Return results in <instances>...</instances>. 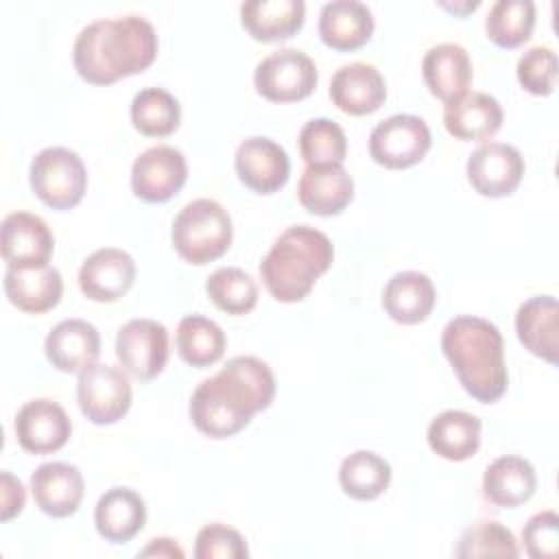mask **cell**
Instances as JSON below:
<instances>
[{
    "label": "cell",
    "instance_id": "cell-1",
    "mask_svg": "<svg viewBox=\"0 0 559 559\" xmlns=\"http://www.w3.org/2000/svg\"><path fill=\"white\" fill-rule=\"evenodd\" d=\"M275 395V376L255 356H234L212 378H205L190 397V419L203 435L225 439L240 432L255 413L269 408Z\"/></svg>",
    "mask_w": 559,
    "mask_h": 559
},
{
    "label": "cell",
    "instance_id": "cell-2",
    "mask_svg": "<svg viewBox=\"0 0 559 559\" xmlns=\"http://www.w3.org/2000/svg\"><path fill=\"white\" fill-rule=\"evenodd\" d=\"M157 57V33L140 15L96 20L74 39L72 59L79 76L109 85L146 70Z\"/></svg>",
    "mask_w": 559,
    "mask_h": 559
},
{
    "label": "cell",
    "instance_id": "cell-3",
    "mask_svg": "<svg viewBox=\"0 0 559 559\" xmlns=\"http://www.w3.org/2000/svg\"><path fill=\"white\" fill-rule=\"evenodd\" d=\"M441 349L463 389L478 402L500 400L509 384L500 330L480 317L461 314L441 332Z\"/></svg>",
    "mask_w": 559,
    "mask_h": 559
},
{
    "label": "cell",
    "instance_id": "cell-4",
    "mask_svg": "<svg viewBox=\"0 0 559 559\" xmlns=\"http://www.w3.org/2000/svg\"><path fill=\"white\" fill-rule=\"evenodd\" d=\"M332 240L308 225H293L277 236L260 262L266 290L282 304L301 301L332 266Z\"/></svg>",
    "mask_w": 559,
    "mask_h": 559
},
{
    "label": "cell",
    "instance_id": "cell-5",
    "mask_svg": "<svg viewBox=\"0 0 559 559\" xmlns=\"http://www.w3.org/2000/svg\"><path fill=\"white\" fill-rule=\"evenodd\" d=\"M173 247L190 264H207L231 245L229 212L214 199L186 203L173 221Z\"/></svg>",
    "mask_w": 559,
    "mask_h": 559
},
{
    "label": "cell",
    "instance_id": "cell-6",
    "mask_svg": "<svg viewBox=\"0 0 559 559\" xmlns=\"http://www.w3.org/2000/svg\"><path fill=\"white\" fill-rule=\"evenodd\" d=\"M31 190L52 210L74 207L87 186L83 159L66 146H48L39 151L28 168Z\"/></svg>",
    "mask_w": 559,
    "mask_h": 559
},
{
    "label": "cell",
    "instance_id": "cell-7",
    "mask_svg": "<svg viewBox=\"0 0 559 559\" xmlns=\"http://www.w3.org/2000/svg\"><path fill=\"white\" fill-rule=\"evenodd\" d=\"M319 72L314 61L297 48H280L266 55L253 72L260 96L273 103H295L312 94Z\"/></svg>",
    "mask_w": 559,
    "mask_h": 559
},
{
    "label": "cell",
    "instance_id": "cell-8",
    "mask_svg": "<svg viewBox=\"0 0 559 559\" xmlns=\"http://www.w3.org/2000/svg\"><path fill=\"white\" fill-rule=\"evenodd\" d=\"M430 144L432 138L424 118L395 114L373 127L369 135V155L376 164L400 170L421 162Z\"/></svg>",
    "mask_w": 559,
    "mask_h": 559
},
{
    "label": "cell",
    "instance_id": "cell-9",
    "mask_svg": "<svg viewBox=\"0 0 559 559\" xmlns=\"http://www.w3.org/2000/svg\"><path fill=\"white\" fill-rule=\"evenodd\" d=\"M76 402L81 413L96 426L116 424L131 406L127 373L114 365H90L79 371Z\"/></svg>",
    "mask_w": 559,
    "mask_h": 559
},
{
    "label": "cell",
    "instance_id": "cell-10",
    "mask_svg": "<svg viewBox=\"0 0 559 559\" xmlns=\"http://www.w3.org/2000/svg\"><path fill=\"white\" fill-rule=\"evenodd\" d=\"M120 365L138 380H153L168 362V330L153 319H131L116 336Z\"/></svg>",
    "mask_w": 559,
    "mask_h": 559
},
{
    "label": "cell",
    "instance_id": "cell-11",
    "mask_svg": "<svg viewBox=\"0 0 559 559\" xmlns=\"http://www.w3.org/2000/svg\"><path fill=\"white\" fill-rule=\"evenodd\" d=\"M188 179V164L179 148L157 144L140 153L131 168L133 194L146 203H164L175 197Z\"/></svg>",
    "mask_w": 559,
    "mask_h": 559
},
{
    "label": "cell",
    "instance_id": "cell-12",
    "mask_svg": "<svg viewBox=\"0 0 559 559\" xmlns=\"http://www.w3.org/2000/svg\"><path fill=\"white\" fill-rule=\"evenodd\" d=\"M467 179L483 197L511 194L524 175V157L520 151L504 142H487L467 157Z\"/></svg>",
    "mask_w": 559,
    "mask_h": 559
},
{
    "label": "cell",
    "instance_id": "cell-13",
    "mask_svg": "<svg viewBox=\"0 0 559 559\" xmlns=\"http://www.w3.org/2000/svg\"><path fill=\"white\" fill-rule=\"evenodd\" d=\"M17 443L31 454H50L63 448L72 435V421L61 404L39 397L26 402L15 415Z\"/></svg>",
    "mask_w": 559,
    "mask_h": 559
},
{
    "label": "cell",
    "instance_id": "cell-14",
    "mask_svg": "<svg viewBox=\"0 0 559 559\" xmlns=\"http://www.w3.org/2000/svg\"><path fill=\"white\" fill-rule=\"evenodd\" d=\"M234 166L240 181L258 194L277 192L290 175V159L286 151L262 135L247 138L238 144Z\"/></svg>",
    "mask_w": 559,
    "mask_h": 559
},
{
    "label": "cell",
    "instance_id": "cell-15",
    "mask_svg": "<svg viewBox=\"0 0 559 559\" xmlns=\"http://www.w3.org/2000/svg\"><path fill=\"white\" fill-rule=\"evenodd\" d=\"M55 249V238L44 218L31 212H11L2 221L0 251L7 266H44Z\"/></svg>",
    "mask_w": 559,
    "mask_h": 559
},
{
    "label": "cell",
    "instance_id": "cell-16",
    "mask_svg": "<svg viewBox=\"0 0 559 559\" xmlns=\"http://www.w3.org/2000/svg\"><path fill=\"white\" fill-rule=\"evenodd\" d=\"M135 280L133 258L116 247H105L85 258L79 269V288L92 301L120 299Z\"/></svg>",
    "mask_w": 559,
    "mask_h": 559
},
{
    "label": "cell",
    "instance_id": "cell-17",
    "mask_svg": "<svg viewBox=\"0 0 559 559\" xmlns=\"http://www.w3.org/2000/svg\"><path fill=\"white\" fill-rule=\"evenodd\" d=\"M330 98L349 116H367L384 103L386 83L371 63H345L330 81Z\"/></svg>",
    "mask_w": 559,
    "mask_h": 559
},
{
    "label": "cell",
    "instance_id": "cell-18",
    "mask_svg": "<svg viewBox=\"0 0 559 559\" xmlns=\"http://www.w3.org/2000/svg\"><path fill=\"white\" fill-rule=\"evenodd\" d=\"M44 352L55 369L63 373L83 371L94 365L100 354V334L83 319H66L48 332Z\"/></svg>",
    "mask_w": 559,
    "mask_h": 559
},
{
    "label": "cell",
    "instance_id": "cell-19",
    "mask_svg": "<svg viewBox=\"0 0 559 559\" xmlns=\"http://www.w3.org/2000/svg\"><path fill=\"white\" fill-rule=\"evenodd\" d=\"M297 199L310 214H341L354 199V179L343 164L308 166L299 177Z\"/></svg>",
    "mask_w": 559,
    "mask_h": 559
},
{
    "label": "cell",
    "instance_id": "cell-20",
    "mask_svg": "<svg viewBox=\"0 0 559 559\" xmlns=\"http://www.w3.org/2000/svg\"><path fill=\"white\" fill-rule=\"evenodd\" d=\"M31 493L46 515L68 518L83 500V476L70 463H44L31 474Z\"/></svg>",
    "mask_w": 559,
    "mask_h": 559
},
{
    "label": "cell",
    "instance_id": "cell-21",
    "mask_svg": "<svg viewBox=\"0 0 559 559\" xmlns=\"http://www.w3.org/2000/svg\"><path fill=\"white\" fill-rule=\"evenodd\" d=\"M4 293L9 301L31 314L55 308L63 293L61 273L50 266H7Z\"/></svg>",
    "mask_w": 559,
    "mask_h": 559
},
{
    "label": "cell",
    "instance_id": "cell-22",
    "mask_svg": "<svg viewBox=\"0 0 559 559\" xmlns=\"http://www.w3.org/2000/svg\"><path fill=\"white\" fill-rule=\"evenodd\" d=\"M443 124L456 140L480 142L502 127V107L485 92H465L463 96L445 103Z\"/></svg>",
    "mask_w": 559,
    "mask_h": 559
},
{
    "label": "cell",
    "instance_id": "cell-23",
    "mask_svg": "<svg viewBox=\"0 0 559 559\" xmlns=\"http://www.w3.org/2000/svg\"><path fill=\"white\" fill-rule=\"evenodd\" d=\"M520 343L535 356L557 362L559 356V306L552 295H537L515 312Z\"/></svg>",
    "mask_w": 559,
    "mask_h": 559
},
{
    "label": "cell",
    "instance_id": "cell-24",
    "mask_svg": "<svg viewBox=\"0 0 559 559\" xmlns=\"http://www.w3.org/2000/svg\"><path fill=\"white\" fill-rule=\"evenodd\" d=\"M373 15L365 2L334 0L321 7L319 35L334 50H356L371 39Z\"/></svg>",
    "mask_w": 559,
    "mask_h": 559
},
{
    "label": "cell",
    "instance_id": "cell-25",
    "mask_svg": "<svg viewBox=\"0 0 559 559\" xmlns=\"http://www.w3.org/2000/svg\"><path fill=\"white\" fill-rule=\"evenodd\" d=\"M421 74L430 94L450 103L467 92L472 83V61L463 46L443 41L424 55Z\"/></svg>",
    "mask_w": 559,
    "mask_h": 559
},
{
    "label": "cell",
    "instance_id": "cell-26",
    "mask_svg": "<svg viewBox=\"0 0 559 559\" xmlns=\"http://www.w3.org/2000/svg\"><path fill=\"white\" fill-rule=\"evenodd\" d=\"M146 522V507L140 493L129 487H114L105 491L94 509V524L100 537L111 544L133 539Z\"/></svg>",
    "mask_w": 559,
    "mask_h": 559
},
{
    "label": "cell",
    "instance_id": "cell-27",
    "mask_svg": "<svg viewBox=\"0 0 559 559\" xmlns=\"http://www.w3.org/2000/svg\"><path fill=\"white\" fill-rule=\"evenodd\" d=\"M435 286L426 273L400 271L382 290V308L386 314L404 325L424 321L435 308Z\"/></svg>",
    "mask_w": 559,
    "mask_h": 559
},
{
    "label": "cell",
    "instance_id": "cell-28",
    "mask_svg": "<svg viewBox=\"0 0 559 559\" xmlns=\"http://www.w3.org/2000/svg\"><path fill=\"white\" fill-rule=\"evenodd\" d=\"M306 17L301 0H249L240 4V22L258 41L293 37Z\"/></svg>",
    "mask_w": 559,
    "mask_h": 559
},
{
    "label": "cell",
    "instance_id": "cell-29",
    "mask_svg": "<svg viewBox=\"0 0 559 559\" xmlns=\"http://www.w3.org/2000/svg\"><path fill=\"white\" fill-rule=\"evenodd\" d=\"M537 476L533 465L522 456H500L487 465L483 476V493L496 507L515 509L535 493Z\"/></svg>",
    "mask_w": 559,
    "mask_h": 559
},
{
    "label": "cell",
    "instance_id": "cell-30",
    "mask_svg": "<svg viewBox=\"0 0 559 559\" xmlns=\"http://www.w3.org/2000/svg\"><path fill=\"white\" fill-rule=\"evenodd\" d=\"M483 421L467 411H443L428 426V445L448 461H465L480 445Z\"/></svg>",
    "mask_w": 559,
    "mask_h": 559
},
{
    "label": "cell",
    "instance_id": "cell-31",
    "mask_svg": "<svg viewBox=\"0 0 559 559\" xmlns=\"http://www.w3.org/2000/svg\"><path fill=\"white\" fill-rule=\"evenodd\" d=\"M225 332L201 314H188L177 325V352L192 367L214 365L225 354Z\"/></svg>",
    "mask_w": 559,
    "mask_h": 559
},
{
    "label": "cell",
    "instance_id": "cell-32",
    "mask_svg": "<svg viewBox=\"0 0 559 559\" xmlns=\"http://www.w3.org/2000/svg\"><path fill=\"white\" fill-rule=\"evenodd\" d=\"M338 480L349 498L373 500L389 487L391 465L371 450H356L343 459Z\"/></svg>",
    "mask_w": 559,
    "mask_h": 559
},
{
    "label": "cell",
    "instance_id": "cell-33",
    "mask_svg": "<svg viewBox=\"0 0 559 559\" xmlns=\"http://www.w3.org/2000/svg\"><path fill=\"white\" fill-rule=\"evenodd\" d=\"M179 100L162 87H144L131 100V122L142 135H170L179 127Z\"/></svg>",
    "mask_w": 559,
    "mask_h": 559
},
{
    "label": "cell",
    "instance_id": "cell-34",
    "mask_svg": "<svg viewBox=\"0 0 559 559\" xmlns=\"http://www.w3.org/2000/svg\"><path fill=\"white\" fill-rule=\"evenodd\" d=\"M535 26L531 0H498L485 17L487 37L500 48H518L528 41Z\"/></svg>",
    "mask_w": 559,
    "mask_h": 559
},
{
    "label": "cell",
    "instance_id": "cell-35",
    "mask_svg": "<svg viewBox=\"0 0 559 559\" xmlns=\"http://www.w3.org/2000/svg\"><path fill=\"white\" fill-rule=\"evenodd\" d=\"M207 297L227 314H247L258 304L255 280L238 266H221L205 282Z\"/></svg>",
    "mask_w": 559,
    "mask_h": 559
},
{
    "label": "cell",
    "instance_id": "cell-36",
    "mask_svg": "<svg viewBox=\"0 0 559 559\" xmlns=\"http://www.w3.org/2000/svg\"><path fill=\"white\" fill-rule=\"evenodd\" d=\"M299 151L308 166L343 164L347 155L345 131L330 118H312L299 131Z\"/></svg>",
    "mask_w": 559,
    "mask_h": 559
},
{
    "label": "cell",
    "instance_id": "cell-37",
    "mask_svg": "<svg viewBox=\"0 0 559 559\" xmlns=\"http://www.w3.org/2000/svg\"><path fill=\"white\" fill-rule=\"evenodd\" d=\"M461 559L474 557H518L520 548L513 533L498 522H478L469 526L454 550Z\"/></svg>",
    "mask_w": 559,
    "mask_h": 559
},
{
    "label": "cell",
    "instance_id": "cell-38",
    "mask_svg": "<svg viewBox=\"0 0 559 559\" xmlns=\"http://www.w3.org/2000/svg\"><path fill=\"white\" fill-rule=\"evenodd\" d=\"M557 70V55L548 46H533L518 59V81L535 96H548L555 90Z\"/></svg>",
    "mask_w": 559,
    "mask_h": 559
},
{
    "label": "cell",
    "instance_id": "cell-39",
    "mask_svg": "<svg viewBox=\"0 0 559 559\" xmlns=\"http://www.w3.org/2000/svg\"><path fill=\"white\" fill-rule=\"evenodd\" d=\"M197 559H245L249 548L245 537L225 524H207L197 533L194 544Z\"/></svg>",
    "mask_w": 559,
    "mask_h": 559
},
{
    "label": "cell",
    "instance_id": "cell-40",
    "mask_svg": "<svg viewBox=\"0 0 559 559\" xmlns=\"http://www.w3.org/2000/svg\"><path fill=\"white\" fill-rule=\"evenodd\" d=\"M522 542L533 559H557L559 555V515L539 511L522 528Z\"/></svg>",
    "mask_w": 559,
    "mask_h": 559
},
{
    "label": "cell",
    "instance_id": "cell-41",
    "mask_svg": "<svg viewBox=\"0 0 559 559\" xmlns=\"http://www.w3.org/2000/svg\"><path fill=\"white\" fill-rule=\"evenodd\" d=\"M24 485L11 472L0 474V520L9 522L24 509Z\"/></svg>",
    "mask_w": 559,
    "mask_h": 559
},
{
    "label": "cell",
    "instance_id": "cell-42",
    "mask_svg": "<svg viewBox=\"0 0 559 559\" xmlns=\"http://www.w3.org/2000/svg\"><path fill=\"white\" fill-rule=\"evenodd\" d=\"M138 557H179L181 559L183 550L175 544V539L157 537V539H151V544L138 552Z\"/></svg>",
    "mask_w": 559,
    "mask_h": 559
}]
</instances>
